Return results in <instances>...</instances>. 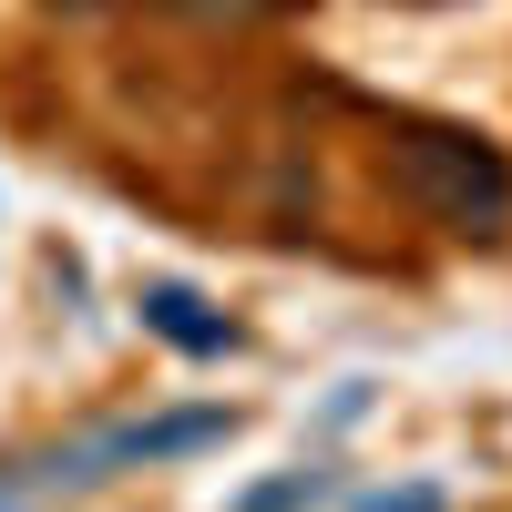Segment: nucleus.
<instances>
[{
	"instance_id": "obj_1",
	"label": "nucleus",
	"mask_w": 512,
	"mask_h": 512,
	"mask_svg": "<svg viewBox=\"0 0 512 512\" xmlns=\"http://www.w3.org/2000/svg\"><path fill=\"white\" fill-rule=\"evenodd\" d=\"M400 195L420 216H441L461 236H492L512 216V164L482 134H451V123H400Z\"/></svg>"
},
{
	"instance_id": "obj_2",
	"label": "nucleus",
	"mask_w": 512,
	"mask_h": 512,
	"mask_svg": "<svg viewBox=\"0 0 512 512\" xmlns=\"http://www.w3.org/2000/svg\"><path fill=\"white\" fill-rule=\"evenodd\" d=\"M144 328H154V338H175V349H195V359H216V349H226V318H205V297L175 287V277H154V287H144Z\"/></svg>"
},
{
	"instance_id": "obj_3",
	"label": "nucleus",
	"mask_w": 512,
	"mask_h": 512,
	"mask_svg": "<svg viewBox=\"0 0 512 512\" xmlns=\"http://www.w3.org/2000/svg\"><path fill=\"white\" fill-rule=\"evenodd\" d=\"M195 441H226V410H175V420H154V431H113L103 451L113 461H164V451H195Z\"/></svg>"
},
{
	"instance_id": "obj_4",
	"label": "nucleus",
	"mask_w": 512,
	"mask_h": 512,
	"mask_svg": "<svg viewBox=\"0 0 512 512\" xmlns=\"http://www.w3.org/2000/svg\"><path fill=\"white\" fill-rule=\"evenodd\" d=\"M308 492H318V472H287V482H267V492H246L236 512H297Z\"/></svg>"
},
{
	"instance_id": "obj_5",
	"label": "nucleus",
	"mask_w": 512,
	"mask_h": 512,
	"mask_svg": "<svg viewBox=\"0 0 512 512\" xmlns=\"http://www.w3.org/2000/svg\"><path fill=\"white\" fill-rule=\"evenodd\" d=\"M369 512H441L431 492H400V502H369Z\"/></svg>"
},
{
	"instance_id": "obj_6",
	"label": "nucleus",
	"mask_w": 512,
	"mask_h": 512,
	"mask_svg": "<svg viewBox=\"0 0 512 512\" xmlns=\"http://www.w3.org/2000/svg\"><path fill=\"white\" fill-rule=\"evenodd\" d=\"M185 11H267V0H185Z\"/></svg>"
},
{
	"instance_id": "obj_7",
	"label": "nucleus",
	"mask_w": 512,
	"mask_h": 512,
	"mask_svg": "<svg viewBox=\"0 0 512 512\" xmlns=\"http://www.w3.org/2000/svg\"><path fill=\"white\" fill-rule=\"evenodd\" d=\"M72 11H82V0H72Z\"/></svg>"
}]
</instances>
